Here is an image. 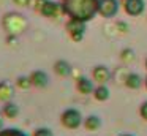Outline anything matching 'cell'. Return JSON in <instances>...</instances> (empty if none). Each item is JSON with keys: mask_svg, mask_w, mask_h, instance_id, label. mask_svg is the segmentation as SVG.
<instances>
[{"mask_svg": "<svg viewBox=\"0 0 147 136\" xmlns=\"http://www.w3.org/2000/svg\"><path fill=\"white\" fill-rule=\"evenodd\" d=\"M119 28H120L122 32H127V24H123V22H119Z\"/></svg>", "mask_w": 147, "mask_h": 136, "instance_id": "obj_24", "label": "cell"}, {"mask_svg": "<svg viewBox=\"0 0 147 136\" xmlns=\"http://www.w3.org/2000/svg\"><path fill=\"white\" fill-rule=\"evenodd\" d=\"M100 0H63L62 8L70 19L87 22L98 13Z\"/></svg>", "mask_w": 147, "mask_h": 136, "instance_id": "obj_1", "label": "cell"}, {"mask_svg": "<svg viewBox=\"0 0 147 136\" xmlns=\"http://www.w3.org/2000/svg\"><path fill=\"white\" fill-rule=\"evenodd\" d=\"M54 71L57 73L59 76L65 78V76H68L71 73V66L67 60H57V62L54 63Z\"/></svg>", "mask_w": 147, "mask_h": 136, "instance_id": "obj_12", "label": "cell"}, {"mask_svg": "<svg viewBox=\"0 0 147 136\" xmlns=\"http://www.w3.org/2000/svg\"><path fill=\"white\" fill-rule=\"evenodd\" d=\"M48 2V0H30V6H32L35 11H41V8L45 6V3Z\"/></svg>", "mask_w": 147, "mask_h": 136, "instance_id": "obj_20", "label": "cell"}, {"mask_svg": "<svg viewBox=\"0 0 147 136\" xmlns=\"http://www.w3.org/2000/svg\"><path fill=\"white\" fill-rule=\"evenodd\" d=\"M139 114H141V117H142L144 120H147V101H144V103L141 104V109H139Z\"/></svg>", "mask_w": 147, "mask_h": 136, "instance_id": "obj_21", "label": "cell"}, {"mask_svg": "<svg viewBox=\"0 0 147 136\" xmlns=\"http://www.w3.org/2000/svg\"><path fill=\"white\" fill-rule=\"evenodd\" d=\"M16 87L22 89V90H27V89L32 87V81H30V76H19L16 79Z\"/></svg>", "mask_w": 147, "mask_h": 136, "instance_id": "obj_18", "label": "cell"}, {"mask_svg": "<svg viewBox=\"0 0 147 136\" xmlns=\"http://www.w3.org/2000/svg\"><path fill=\"white\" fill-rule=\"evenodd\" d=\"M14 5L18 6H22V8H26V6H30V0H13Z\"/></svg>", "mask_w": 147, "mask_h": 136, "instance_id": "obj_22", "label": "cell"}, {"mask_svg": "<svg viewBox=\"0 0 147 136\" xmlns=\"http://www.w3.org/2000/svg\"><path fill=\"white\" fill-rule=\"evenodd\" d=\"M146 66H147V60H146Z\"/></svg>", "mask_w": 147, "mask_h": 136, "instance_id": "obj_28", "label": "cell"}, {"mask_svg": "<svg viewBox=\"0 0 147 136\" xmlns=\"http://www.w3.org/2000/svg\"><path fill=\"white\" fill-rule=\"evenodd\" d=\"M93 95L98 101H105L109 98V90L106 89V85H98V87L93 90Z\"/></svg>", "mask_w": 147, "mask_h": 136, "instance_id": "obj_16", "label": "cell"}, {"mask_svg": "<svg viewBox=\"0 0 147 136\" xmlns=\"http://www.w3.org/2000/svg\"><path fill=\"white\" fill-rule=\"evenodd\" d=\"M32 136H54L52 135V131L49 128H46V127H41V128H36L35 131H33Z\"/></svg>", "mask_w": 147, "mask_h": 136, "instance_id": "obj_19", "label": "cell"}, {"mask_svg": "<svg viewBox=\"0 0 147 136\" xmlns=\"http://www.w3.org/2000/svg\"><path fill=\"white\" fill-rule=\"evenodd\" d=\"M13 97H14V87L8 81H2L0 82V101L8 103V101H11Z\"/></svg>", "mask_w": 147, "mask_h": 136, "instance_id": "obj_10", "label": "cell"}, {"mask_svg": "<svg viewBox=\"0 0 147 136\" xmlns=\"http://www.w3.org/2000/svg\"><path fill=\"white\" fill-rule=\"evenodd\" d=\"M2 114H3L7 119H16V117L19 116V106H18L16 103H13V101H8V103H5L3 108H2Z\"/></svg>", "mask_w": 147, "mask_h": 136, "instance_id": "obj_11", "label": "cell"}, {"mask_svg": "<svg viewBox=\"0 0 147 136\" xmlns=\"http://www.w3.org/2000/svg\"><path fill=\"white\" fill-rule=\"evenodd\" d=\"M93 79H95L96 82H98L100 85H105L106 82L109 81V78H111V74H109V70L106 68V66L103 65H98L93 68Z\"/></svg>", "mask_w": 147, "mask_h": 136, "instance_id": "obj_9", "label": "cell"}, {"mask_svg": "<svg viewBox=\"0 0 147 136\" xmlns=\"http://www.w3.org/2000/svg\"><path fill=\"white\" fill-rule=\"evenodd\" d=\"M60 122H62V125H63L65 128L76 130V128H79L81 123H82V114H81L78 109H73V108L65 109L63 112H62V116H60Z\"/></svg>", "mask_w": 147, "mask_h": 136, "instance_id": "obj_3", "label": "cell"}, {"mask_svg": "<svg viewBox=\"0 0 147 136\" xmlns=\"http://www.w3.org/2000/svg\"><path fill=\"white\" fill-rule=\"evenodd\" d=\"M76 87H78V90H79L81 93H84V95L90 93V92L93 90L92 81H89V79H87V78H84V76H81V78H78Z\"/></svg>", "mask_w": 147, "mask_h": 136, "instance_id": "obj_13", "label": "cell"}, {"mask_svg": "<svg viewBox=\"0 0 147 136\" xmlns=\"http://www.w3.org/2000/svg\"><path fill=\"white\" fill-rule=\"evenodd\" d=\"M5 128V123H3V119H2V116H0V130Z\"/></svg>", "mask_w": 147, "mask_h": 136, "instance_id": "obj_25", "label": "cell"}, {"mask_svg": "<svg viewBox=\"0 0 147 136\" xmlns=\"http://www.w3.org/2000/svg\"><path fill=\"white\" fill-rule=\"evenodd\" d=\"M2 27L11 37H18L21 35L27 27V21L22 14L19 13H7L2 18Z\"/></svg>", "mask_w": 147, "mask_h": 136, "instance_id": "obj_2", "label": "cell"}, {"mask_svg": "<svg viewBox=\"0 0 147 136\" xmlns=\"http://www.w3.org/2000/svg\"><path fill=\"white\" fill-rule=\"evenodd\" d=\"M122 59L123 60H133V52H131V51H123V52H122Z\"/></svg>", "mask_w": 147, "mask_h": 136, "instance_id": "obj_23", "label": "cell"}, {"mask_svg": "<svg viewBox=\"0 0 147 136\" xmlns=\"http://www.w3.org/2000/svg\"><path fill=\"white\" fill-rule=\"evenodd\" d=\"M125 11L130 16H138L144 11L142 0H125Z\"/></svg>", "mask_w": 147, "mask_h": 136, "instance_id": "obj_8", "label": "cell"}, {"mask_svg": "<svg viewBox=\"0 0 147 136\" xmlns=\"http://www.w3.org/2000/svg\"><path fill=\"white\" fill-rule=\"evenodd\" d=\"M0 136H29L26 131L19 128H14V127H10V128H3L0 130Z\"/></svg>", "mask_w": 147, "mask_h": 136, "instance_id": "obj_17", "label": "cell"}, {"mask_svg": "<svg viewBox=\"0 0 147 136\" xmlns=\"http://www.w3.org/2000/svg\"><path fill=\"white\" fill-rule=\"evenodd\" d=\"M30 81H32V85H35V87H38V89H43V87L48 85L49 78H48V74H46L45 71L36 70V71L30 73Z\"/></svg>", "mask_w": 147, "mask_h": 136, "instance_id": "obj_7", "label": "cell"}, {"mask_svg": "<svg viewBox=\"0 0 147 136\" xmlns=\"http://www.w3.org/2000/svg\"><path fill=\"white\" fill-rule=\"evenodd\" d=\"M122 136H133V135H122Z\"/></svg>", "mask_w": 147, "mask_h": 136, "instance_id": "obj_26", "label": "cell"}, {"mask_svg": "<svg viewBox=\"0 0 147 136\" xmlns=\"http://www.w3.org/2000/svg\"><path fill=\"white\" fill-rule=\"evenodd\" d=\"M119 11L117 0H100L98 3V13L105 18H112Z\"/></svg>", "mask_w": 147, "mask_h": 136, "instance_id": "obj_5", "label": "cell"}, {"mask_svg": "<svg viewBox=\"0 0 147 136\" xmlns=\"http://www.w3.org/2000/svg\"><path fill=\"white\" fill-rule=\"evenodd\" d=\"M40 13H41L45 18H59V16L63 13V8H62V5H59V3L49 2V0H48Z\"/></svg>", "mask_w": 147, "mask_h": 136, "instance_id": "obj_6", "label": "cell"}, {"mask_svg": "<svg viewBox=\"0 0 147 136\" xmlns=\"http://www.w3.org/2000/svg\"><path fill=\"white\" fill-rule=\"evenodd\" d=\"M84 30H86V22L76 21V19H70L67 24V32L70 33L73 41H81L84 37Z\"/></svg>", "mask_w": 147, "mask_h": 136, "instance_id": "obj_4", "label": "cell"}, {"mask_svg": "<svg viewBox=\"0 0 147 136\" xmlns=\"http://www.w3.org/2000/svg\"><path fill=\"white\" fill-rule=\"evenodd\" d=\"M100 125H101V122H100V119L96 116H89L86 120H84V127H86L89 131H95V130H98Z\"/></svg>", "mask_w": 147, "mask_h": 136, "instance_id": "obj_15", "label": "cell"}, {"mask_svg": "<svg viewBox=\"0 0 147 136\" xmlns=\"http://www.w3.org/2000/svg\"><path fill=\"white\" fill-rule=\"evenodd\" d=\"M146 87H147V79H146Z\"/></svg>", "mask_w": 147, "mask_h": 136, "instance_id": "obj_27", "label": "cell"}, {"mask_svg": "<svg viewBox=\"0 0 147 136\" xmlns=\"http://www.w3.org/2000/svg\"><path fill=\"white\" fill-rule=\"evenodd\" d=\"M125 84H127V87H130V89H139L141 84H142V79H141L139 74H136V73H131V74L127 76V79H125Z\"/></svg>", "mask_w": 147, "mask_h": 136, "instance_id": "obj_14", "label": "cell"}]
</instances>
